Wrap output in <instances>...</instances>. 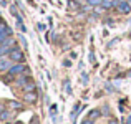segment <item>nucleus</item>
Returning <instances> with one entry per match:
<instances>
[{
  "mask_svg": "<svg viewBox=\"0 0 131 124\" xmlns=\"http://www.w3.org/2000/svg\"><path fill=\"white\" fill-rule=\"evenodd\" d=\"M118 3V10L121 13H129L131 12V5H129V2H126V0H123V2H116Z\"/></svg>",
  "mask_w": 131,
  "mask_h": 124,
  "instance_id": "nucleus-6",
  "label": "nucleus"
},
{
  "mask_svg": "<svg viewBox=\"0 0 131 124\" xmlns=\"http://www.w3.org/2000/svg\"><path fill=\"white\" fill-rule=\"evenodd\" d=\"M83 124H93V121H90V119H88V121H85Z\"/></svg>",
  "mask_w": 131,
  "mask_h": 124,
  "instance_id": "nucleus-12",
  "label": "nucleus"
},
{
  "mask_svg": "<svg viewBox=\"0 0 131 124\" xmlns=\"http://www.w3.org/2000/svg\"><path fill=\"white\" fill-rule=\"evenodd\" d=\"M25 70H27V66H25V65L18 63V65H13V66L8 70V73H10V75H20V73H23Z\"/></svg>",
  "mask_w": 131,
  "mask_h": 124,
  "instance_id": "nucleus-5",
  "label": "nucleus"
},
{
  "mask_svg": "<svg viewBox=\"0 0 131 124\" xmlns=\"http://www.w3.org/2000/svg\"><path fill=\"white\" fill-rule=\"evenodd\" d=\"M103 0H90V5H98V3H101Z\"/></svg>",
  "mask_w": 131,
  "mask_h": 124,
  "instance_id": "nucleus-11",
  "label": "nucleus"
},
{
  "mask_svg": "<svg viewBox=\"0 0 131 124\" xmlns=\"http://www.w3.org/2000/svg\"><path fill=\"white\" fill-rule=\"evenodd\" d=\"M25 89H27V91H35V84H33V83H27Z\"/></svg>",
  "mask_w": 131,
  "mask_h": 124,
  "instance_id": "nucleus-9",
  "label": "nucleus"
},
{
  "mask_svg": "<svg viewBox=\"0 0 131 124\" xmlns=\"http://www.w3.org/2000/svg\"><path fill=\"white\" fill-rule=\"evenodd\" d=\"M10 35H12V30H10L8 27H2V25H0V45L8 38Z\"/></svg>",
  "mask_w": 131,
  "mask_h": 124,
  "instance_id": "nucleus-4",
  "label": "nucleus"
},
{
  "mask_svg": "<svg viewBox=\"0 0 131 124\" xmlns=\"http://www.w3.org/2000/svg\"><path fill=\"white\" fill-rule=\"evenodd\" d=\"M110 124H118V122H116V121H111V122H110Z\"/></svg>",
  "mask_w": 131,
  "mask_h": 124,
  "instance_id": "nucleus-13",
  "label": "nucleus"
},
{
  "mask_svg": "<svg viewBox=\"0 0 131 124\" xmlns=\"http://www.w3.org/2000/svg\"><path fill=\"white\" fill-rule=\"evenodd\" d=\"M13 66L12 60H10V56H0V71H8L10 68Z\"/></svg>",
  "mask_w": 131,
  "mask_h": 124,
  "instance_id": "nucleus-2",
  "label": "nucleus"
},
{
  "mask_svg": "<svg viewBox=\"0 0 131 124\" xmlns=\"http://www.w3.org/2000/svg\"><path fill=\"white\" fill-rule=\"evenodd\" d=\"M101 5L105 7V8H111V7L115 5V2H113V0H103V2H101Z\"/></svg>",
  "mask_w": 131,
  "mask_h": 124,
  "instance_id": "nucleus-8",
  "label": "nucleus"
},
{
  "mask_svg": "<svg viewBox=\"0 0 131 124\" xmlns=\"http://www.w3.org/2000/svg\"><path fill=\"white\" fill-rule=\"evenodd\" d=\"M25 99H27V101H30V103H35V101H37V94H35L33 91H30V93H27Z\"/></svg>",
  "mask_w": 131,
  "mask_h": 124,
  "instance_id": "nucleus-7",
  "label": "nucleus"
},
{
  "mask_svg": "<svg viewBox=\"0 0 131 124\" xmlns=\"http://www.w3.org/2000/svg\"><path fill=\"white\" fill-rule=\"evenodd\" d=\"M12 45H13V38L8 36V38L0 45V56H3L5 53H10V51H12Z\"/></svg>",
  "mask_w": 131,
  "mask_h": 124,
  "instance_id": "nucleus-1",
  "label": "nucleus"
},
{
  "mask_svg": "<svg viewBox=\"0 0 131 124\" xmlns=\"http://www.w3.org/2000/svg\"><path fill=\"white\" fill-rule=\"evenodd\" d=\"M8 116H10V114H8L7 111H5V113H0V119H3V121H5V119H8Z\"/></svg>",
  "mask_w": 131,
  "mask_h": 124,
  "instance_id": "nucleus-10",
  "label": "nucleus"
},
{
  "mask_svg": "<svg viewBox=\"0 0 131 124\" xmlns=\"http://www.w3.org/2000/svg\"><path fill=\"white\" fill-rule=\"evenodd\" d=\"M8 56H10L12 61H22L23 60V53L20 50H17V48H12V51L8 53Z\"/></svg>",
  "mask_w": 131,
  "mask_h": 124,
  "instance_id": "nucleus-3",
  "label": "nucleus"
}]
</instances>
